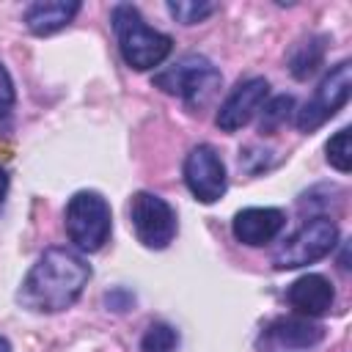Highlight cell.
Returning <instances> with one entry per match:
<instances>
[{
  "label": "cell",
  "instance_id": "1",
  "mask_svg": "<svg viewBox=\"0 0 352 352\" xmlns=\"http://www.w3.org/2000/svg\"><path fill=\"white\" fill-rule=\"evenodd\" d=\"M88 280L91 264L77 250L47 248L25 275L16 302L33 314H60L80 300Z\"/></svg>",
  "mask_w": 352,
  "mask_h": 352
},
{
  "label": "cell",
  "instance_id": "2",
  "mask_svg": "<svg viewBox=\"0 0 352 352\" xmlns=\"http://www.w3.org/2000/svg\"><path fill=\"white\" fill-rule=\"evenodd\" d=\"M110 22H113V33L118 41V52L129 69H138V72L154 69L173 50V38L168 33H160L151 25H146L143 14L132 3L113 6Z\"/></svg>",
  "mask_w": 352,
  "mask_h": 352
},
{
  "label": "cell",
  "instance_id": "3",
  "mask_svg": "<svg viewBox=\"0 0 352 352\" xmlns=\"http://www.w3.org/2000/svg\"><path fill=\"white\" fill-rule=\"evenodd\" d=\"M220 69L209 58L195 52L179 58L173 66L154 74V85L170 96H179L190 110H201L204 104H209L220 91Z\"/></svg>",
  "mask_w": 352,
  "mask_h": 352
},
{
  "label": "cell",
  "instance_id": "4",
  "mask_svg": "<svg viewBox=\"0 0 352 352\" xmlns=\"http://www.w3.org/2000/svg\"><path fill=\"white\" fill-rule=\"evenodd\" d=\"M66 234L72 245L82 253H96L104 248V242L113 234V212L102 192L96 190H80L69 198L66 212Z\"/></svg>",
  "mask_w": 352,
  "mask_h": 352
},
{
  "label": "cell",
  "instance_id": "5",
  "mask_svg": "<svg viewBox=\"0 0 352 352\" xmlns=\"http://www.w3.org/2000/svg\"><path fill=\"white\" fill-rule=\"evenodd\" d=\"M336 245H338V226L330 217L316 214V217L305 220L289 239H283V245L272 253V267L275 270H297V267L314 264V261L330 256Z\"/></svg>",
  "mask_w": 352,
  "mask_h": 352
},
{
  "label": "cell",
  "instance_id": "6",
  "mask_svg": "<svg viewBox=\"0 0 352 352\" xmlns=\"http://www.w3.org/2000/svg\"><path fill=\"white\" fill-rule=\"evenodd\" d=\"M349 91H352V66H349V60H338L322 77V82L314 88V96L294 113L297 129L314 132L322 124H327L349 102Z\"/></svg>",
  "mask_w": 352,
  "mask_h": 352
},
{
  "label": "cell",
  "instance_id": "7",
  "mask_svg": "<svg viewBox=\"0 0 352 352\" xmlns=\"http://www.w3.org/2000/svg\"><path fill=\"white\" fill-rule=\"evenodd\" d=\"M126 212H129V226H132L140 245H146L151 250H162L173 242L179 223H176L173 206L165 198L146 192V190H138L129 198Z\"/></svg>",
  "mask_w": 352,
  "mask_h": 352
},
{
  "label": "cell",
  "instance_id": "8",
  "mask_svg": "<svg viewBox=\"0 0 352 352\" xmlns=\"http://www.w3.org/2000/svg\"><path fill=\"white\" fill-rule=\"evenodd\" d=\"M182 173H184V184H187V190L192 192L195 201L214 204L226 195L228 176H226L223 157L217 154L214 146H209V143L192 146L190 154L184 157Z\"/></svg>",
  "mask_w": 352,
  "mask_h": 352
},
{
  "label": "cell",
  "instance_id": "9",
  "mask_svg": "<svg viewBox=\"0 0 352 352\" xmlns=\"http://www.w3.org/2000/svg\"><path fill=\"white\" fill-rule=\"evenodd\" d=\"M270 94V82L264 77H248L242 82H236L231 88V94L223 99V104L217 107L214 124L223 132H236L245 124H250V118L261 110V104L267 102Z\"/></svg>",
  "mask_w": 352,
  "mask_h": 352
},
{
  "label": "cell",
  "instance_id": "10",
  "mask_svg": "<svg viewBox=\"0 0 352 352\" xmlns=\"http://www.w3.org/2000/svg\"><path fill=\"white\" fill-rule=\"evenodd\" d=\"M286 226V214L275 206H248L239 209L231 220L234 239L248 245V248H261L270 245Z\"/></svg>",
  "mask_w": 352,
  "mask_h": 352
},
{
  "label": "cell",
  "instance_id": "11",
  "mask_svg": "<svg viewBox=\"0 0 352 352\" xmlns=\"http://www.w3.org/2000/svg\"><path fill=\"white\" fill-rule=\"evenodd\" d=\"M286 302L302 316H322V314H327L333 308L336 289L324 275L308 272V275H300L286 289Z\"/></svg>",
  "mask_w": 352,
  "mask_h": 352
},
{
  "label": "cell",
  "instance_id": "12",
  "mask_svg": "<svg viewBox=\"0 0 352 352\" xmlns=\"http://www.w3.org/2000/svg\"><path fill=\"white\" fill-rule=\"evenodd\" d=\"M80 8L77 0H36L25 8V25L33 36H52L63 30Z\"/></svg>",
  "mask_w": 352,
  "mask_h": 352
},
{
  "label": "cell",
  "instance_id": "13",
  "mask_svg": "<svg viewBox=\"0 0 352 352\" xmlns=\"http://www.w3.org/2000/svg\"><path fill=\"white\" fill-rule=\"evenodd\" d=\"M324 338V327L311 322L308 316H280L267 327V341L278 346H314Z\"/></svg>",
  "mask_w": 352,
  "mask_h": 352
},
{
  "label": "cell",
  "instance_id": "14",
  "mask_svg": "<svg viewBox=\"0 0 352 352\" xmlns=\"http://www.w3.org/2000/svg\"><path fill=\"white\" fill-rule=\"evenodd\" d=\"M324 60V36H311L300 41L289 55V72L297 80H308Z\"/></svg>",
  "mask_w": 352,
  "mask_h": 352
},
{
  "label": "cell",
  "instance_id": "15",
  "mask_svg": "<svg viewBox=\"0 0 352 352\" xmlns=\"http://www.w3.org/2000/svg\"><path fill=\"white\" fill-rule=\"evenodd\" d=\"M168 14L182 22V25H198L206 16H212L217 11V3H206V0H168Z\"/></svg>",
  "mask_w": 352,
  "mask_h": 352
},
{
  "label": "cell",
  "instance_id": "16",
  "mask_svg": "<svg viewBox=\"0 0 352 352\" xmlns=\"http://www.w3.org/2000/svg\"><path fill=\"white\" fill-rule=\"evenodd\" d=\"M292 110H294V96H289V94H280V96L264 102V104H261V124H258V132H261V135H272L280 124H286V118L292 116Z\"/></svg>",
  "mask_w": 352,
  "mask_h": 352
},
{
  "label": "cell",
  "instance_id": "17",
  "mask_svg": "<svg viewBox=\"0 0 352 352\" xmlns=\"http://www.w3.org/2000/svg\"><path fill=\"white\" fill-rule=\"evenodd\" d=\"M179 349V333L176 327L165 322H154L146 327L140 338V352H176Z\"/></svg>",
  "mask_w": 352,
  "mask_h": 352
},
{
  "label": "cell",
  "instance_id": "18",
  "mask_svg": "<svg viewBox=\"0 0 352 352\" xmlns=\"http://www.w3.org/2000/svg\"><path fill=\"white\" fill-rule=\"evenodd\" d=\"M324 151H327V162H330L338 173H349V170H352V129H349V126L338 129V132L327 140Z\"/></svg>",
  "mask_w": 352,
  "mask_h": 352
},
{
  "label": "cell",
  "instance_id": "19",
  "mask_svg": "<svg viewBox=\"0 0 352 352\" xmlns=\"http://www.w3.org/2000/svg\"><path fill=\"white\" fill-rule=\"evenodd\" d=\"M14 102H16V91H14V80H11V74H8V69L0 63V118H6L8 113H11V107H14Z\"/></svg>",
  "mask_w": 352,
  "mask_h": 352
},
{
  "label": "cell",
  "instance_id": "20",
  "mask_svg": "<svg viewBox=\"0 0 352 352\" xmlns=\"http://www.w3.org/2000/svg\"><path fill=\"white\" fill-rule=\"evenodd\" d=\"M104 302H107V308H113V311H126V308L135 302V297H132V292H126V289H116V292H110V294L104 297Z\"/></svg>",
  "mask_w": 352,
  "mask_h": 352
},
{
  "label": "cell",
  "instance_id": "21",
  "mask_svg": "<svg viewBox=\"0 0 352 352\" xmlns=\"http://www.w3.org/2000/svg\"><path fill=\"white\" fill-rule=\"evenodd\" d=\"M6 195H8V173H6V168L0 165V206H3Z\"/></svg>",
  "mask_w": 352,
  "mask_h": 352
},
{
  "label": "cell",
  "instance_id": "22",
  "mask_svg": "<svg viewBox=\"0 0 352 352\" xmlns=\"http://www.w3.org/2000/svg\"><path fill=\"white\" fill-rule=\"evenodd\" d=\"M0 352H11V344H8L6 336H0Z\"/></svg>",
  "mask_w": 352,
  "mask_h": 352
}]
</instances>
